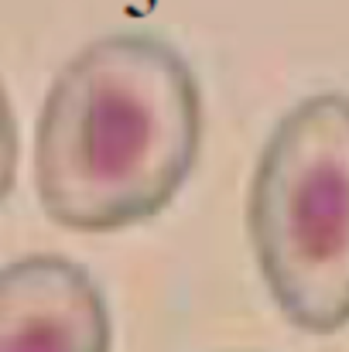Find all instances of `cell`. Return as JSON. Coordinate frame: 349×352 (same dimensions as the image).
I'll return each mask as SVG.
<instances>
[{
	"label": "cell",
	"instance_id": "cell-1",
	"mask_svg": "<svg viewBox=\"0 0 349 352\" xmlns=\"http://www.w3.org/2000/svg\"><path fill=\"white\" fill-rule=\"evenodd\" d=\"M202 144V93L185 55L151 31L79 48L34 126L41 212L72 233H120L165 212Z\"/></svg>",
	"mask_w": 349,
	"mask_h": 352
},
{
	"label": "cell",
	"instance_id": "cell-2",
	"mask_svg": "<svg viewBox=\"0 0 349 352\" xmlns=\"http://www.w3.org/2000/svg\"><path fill=\"white\" fill-rule=\"evenodd\" d=\"M246 236L277 311L308 336L349 325V93H312L274 123Z\"/></svg>",
	"mask_w": 349,
	"mask_h": 352
},
{
	"label": "cell",
	"instance_id": "cell-4",
	"mask_svg": "<svg viewBox=\"0 0 349 352\" xmlns=\"http://www.w3.org/2000/svg\"><path fill=\"white\" fill-rule=\"evenodd\" d=\"M14 175H17V123H14L7 89L0 82V206L14 188Z\"/></svg>",
	"mask_w": 349,
	"mask_h": 352
},
{
	"label": "cell",
	"instance_id": "cell-3",
	"mask_svg": "<svg viewBox=\"0 0 349 352\" xmlns=\"http://www.w3.org/2000/svg\"><path fill=\"white\" fill-rule=\"evenodd\" d=\"M0 352H114V318L96 277L59 253L3 263Z\"/></svg>",
	"mask_w": 349,
	"mask_h": 352
}]
</instances>
